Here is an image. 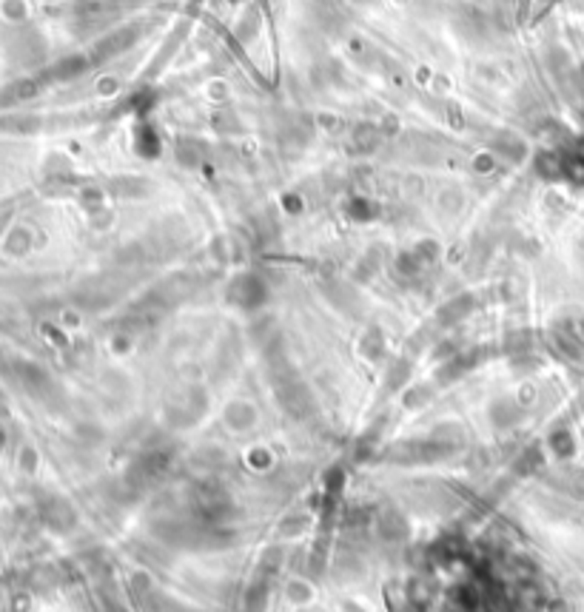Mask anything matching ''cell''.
<instances>
[{"instance_id":"6da1fadb","label":"cell","mask_w":584,"mask_h":612,"mask_svg":"<svg viewBox=\"0 0 584 612\" xmlns=\"http://www.w3.org/2000/svg\"><path fill=\"white\" fill-rule=\"evenodd\" d=\"M191 510H194V518H200L206 524H220L231 513V499L217 482H203L191 493Z\"/></svg>"},{"instance_id":"7a4b0ae2","label":"cell","mask_w":584,"mask_h":612,"mask_svg":"<svg viewBox=\"0 0 584 612\" xmlns=\"http://www.w3.org/2000/svg\"><path fill=\"white\" fill-rule=\"evenodd\" d=\"M228 299H231L234 305L246 308V311H254V308H260V305L268 299V288H265V282H263L257 274H243V277H237V279L231 282Z\"/></svg>"},{"instance_id":"3957f363","label":"cell","mask_w":584,"mask_h":612,"mask_svg":"<svg viewBox=\"0 0 584 612\" xmlns=\"http://www.w3.org/2000/svg\"><path fill=\"white\" fill-rule=\"evenodd\" d=\"M277 396H280V401L285 404V411L291 416L302 419V416L311 413V396H308V390H305L302 382H297L291 376L288 379H277Z\"/></svg>"},{"instance_id":"277c9868","label":"cell","mask_w":584,"mask_h":612,"mask_svg":"<svg viewBox=\"0 0 584 612\" xmlns=\"http://www.w3.org/2000/svg\"><path fill=\"white\" fill-rule=\"evenodd\" d=\"M137 40H140V29H137V26L114 29L106 40H100V43H97V57H114V55H123V52H128Z\"/></svg>"},{"instance_id":"5b68a950","label":"cell","mask_w":584,"mask_h":612,"mask_svg":"<svg viewBox=\"0 0 584 612\" xmlns=\"http://www.w3.org/2000/svg\"><path fill=\"white\" fill-rule=\"evenodd\" d=\"M376 527L387 541H400V538L408 535V521H405V516L400 510H382L376 516Z\"/></svg>"},{"instance_id":"8992f818","label":"cell","mask_w":584,"mask_h":612,"mask_svg":"<svg viewBox=\"0 0 584 612\" xmlns=\"http://www.w3.org/2000/svg\"><path fill=\"white\" fill-rule=\"evenodd\" d=\"M470 311H473V296H470V294H462V296H456V299H451V302H445V305L439 308V322H442V325H453V322L465 319Z\"/></svg>"},{"instance_id":"52a82bcc","label":"cell","mask_w":584,"mask_h":612,"mask_svg":"<svg viewBox=\"0 0 584 612\" xmlns=\"http://www.w3.org/2000/svg\"><path fill=\"white\" fill-rule=\"evenodd\" d=\"M203 157H206V145H203V143L191 140V137H185V140L177 143V160H180V162H185V165H200Z\"/></svg>"},{"instance_id":"ba28073f","label":"cell","mask_w":584,"mask_h":612,"mask_svg":"<svg viewBox=\"0 0 584 612\" xmlns=\"http://www.w3.org/2000/svg\"><path fill=\"white\" fill-rule=\"evenodd\" d=\"M536 171L547 179H556V177H564V157L553 154V151H544L536 157Z\"/></svg>"},{"instance_id":"9c48e42d","label":"cell","mask_w":584,"mask_h":612,"mask_svg":"<svg viewBox=\"0 0 584 612\" xmlns=\"http://www.w3.org/2000/svg\"><path fill=\"white\" fill-rule=\"evenodd\" d=\"M226 422L231 425V428H248L251 422H254V411L246 404V401H234V404H228V411H226Z\"/></svg>"},{"instance_id":"30bf717a","label":"cell","mask_w":584,"mask_h":612,"mask_svg":"<svg viewBox=\"0 0 584 612\" xmlns=\"http://www.w3.org/2000/svg\"><path fill=\"white\" fill-rule=\"evenodd\" d=\"M137 151L145 154V157H154V154L160 151V140H157V134H154L148 126H143V128L137 131Z\"/></svg>"},{"instance_id":"8fae6325","label":"cell","mask_w":584,"mask_h":612,"mask_svg":"<svg viewBox=\"0 0 584 612\" xmlns=\"http://www.w3.org/2000/svg\"><path fill=\"white\" fill-rule=\"evenodd\" d=\"M516 416H519V407H516L513 401H499V404L493 407V419H496L499 428H510V425L516 422Z\"/></svg>"},{"instance_id":"7c38bea8","label":"cell","mask_w":584,"mask_h":612,"mask_svg":"<svg viewBox=\"0 0 584 612\" xmlns=\"http://www.w3.org/2000/svg\"><path fill=\"white\" fill-rule=\"evenodd\" d=\"M541 467V453L536 450V447H527L522 456H519V462H516V473H522V476H527V473H533V470H539Z\"/></svg>"},{"instance_id":"4fadbf2b","label":"cell","mask_w":584,"mask_h":612,"mask_svg":"<svg viewBox=\"0 0 584 612\" xmlns=\"http://www.w3.org/2000/svg\"><path fill=\"white\" fill-rule=\"evenodd\" d=\"M348 214H351V217H356V220H368V217H373V206H370L368 199L356 196V199H351V202H348Z\"/></svg>"},{"instance_id":"5bb4252c","label":"cell","mask_w":584,"mask_h":612,"mask_svg":"<svg viewBox=\"0 0 584 612\" xmlns=\"http://www.w3.org/2000/svg\"><path fill=\"white\" fill-rule=\"evenodd\" d=\"M353 140H356L359 148H373V145L379 143V131H376L373 126H362V128H356Z\"/></svg>"},{"instance_id":"9a60e30c","label":"cell","mask_w":584,"mask_h":612,"mask_svg":"<svg viewBox=\"0 0 584 612\" xmlns=\"http://www.w3.org/2000/svg\"><path fill=\"white\" fill-rule=\"evenodd\" d=\"M382 347H385V342H382L379 330H370V333L362 339V350H365V356H370V359H376V356L382 353Z\"/></svg>"},{"instance_id":"2e32d148","label":"cell","mask_w":584,"mask_h":612,"mask_svg":"<svg viewBox=\"0 0 584 612\" xmlns=\"http://www.w3.org/2000/svg\"><path fill=\"white\" fill-rule=\"evenodd\" d=\"M550 447H553L558 456H567V453L573 450V442H570V436H567L564 430H556V433L550 436Z\"/></svg>"},{"instance_id":"e0dca14e","label":"cell","mask_w":584,"mask_h":612,"mask_svg":"<svg viewBox=\"0 0 584 612\" xmlns=\"http://www.w3.org/2000/svg\"><path fill=\"white\" fill-rule=\"evenodd\" d=\"M499 151H502V154H507L510 160H516V157H522V154H524V145H522L519 140L505 137V140H499Z\"/></svg>"},{"instance_id":"ac0fdd59","label":"cell","mask_w":584,"mask_h":612,"mask_svg":"<svg viewBox=\"0 0 584 612\" xmlns=\"http://www.w3.org/2000/svg\"><path fill=\"white\" fill-rule=\"evenodd\" d=\"M80 72H86V60H83V57H72L69 63L60 66V77H75V74H80Z\"/></svg>"},{"instance_id":"d6986e66","label":"cell","mask_w":584,"mask_h":612,"mask_svg":"<svg viewBox=\"0 0 584 612\" xmlns=\"http://www.w3.org/2000/svg\"><path fill=\"white\" fill-rule=\"evenodd\" d=\"M408 373H411V367H408V365H400V367H394V373H391V387L402 384V382H405L402 376H408Z\"/></svg>"},{"instance_id":"ffe728a7","label":"cell","mask_w":584,"mask_h":612,"mask_svg":"<svg viewBox=\"0 0 584 612\" xmlns=\"http://www.w3.org/2000/svg\"><path fill=\"white\" fill-rule=\"evenodd\" d=\"M351 4H370V0H351Z\"/></svg>"}]
</instances>
